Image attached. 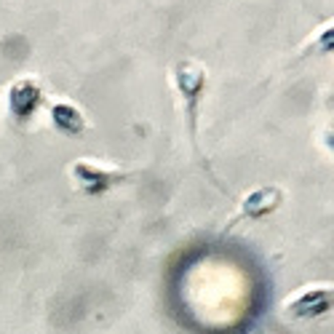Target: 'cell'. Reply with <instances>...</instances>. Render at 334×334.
Listing matches in <instances>:
<instances>
[{
	"label": "cell",
	"instance_id": "cell-1",
	"mask_svg": "<svg viewBox=\"0 0 334 334\" xmlns=\"http://www.w3.org/2000/svg\"><path fill=\"white\" fill-rule=\"evenodd\" d=\"M22 91H24V96L19 94L16 86H14V91H11V107H14V112H30L38 104V99H40V91H38L30 80L22 83Z\"/></svg>",
	"mask_w": 334,
	"mask_h": 334
}]
</instances>
